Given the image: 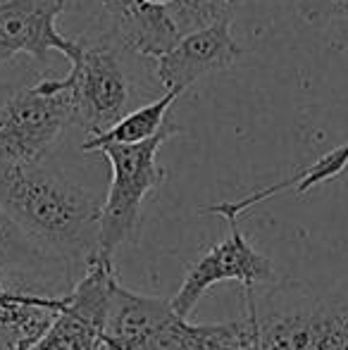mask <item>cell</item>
<instances>
[{
  "label": "cell",
  "mask_w": 348,
  "mask_h": 350,
  "mask_svg": "<svg viewBox=\"0 0 348 350\" xmlns=\"http://www.w3.org/2000/svg\"><path fill=\"white\" fill-rule=\"evenodd\" d=\"M70 126H75V120L62 91H46L34 83L14 93L0 107V162H46Z\"/></svg>",
  "instance_id": "5b68a950"
},
{
  "label": "cell",
  "mask_w": 348,
  "mask_h": 350,
  "mask_svg": "<svg viewBox=\"0 0 348 350\" xmlns=\"http://www.w3.org/2000/svg\"><path fill=\"white\" fill-rule=\"evenodd\" d=\"M181 93L184 91L172 88V91H165L155 100H148L144 105L134 107L129 115H124L107 131H103L98 136H88L84 146H81V150L84 152L98 150L105 143H141L153 139L155 134H160L170 124V107L174 105V100Z\"/></svg>",
  "instance_id": "4fadbf2b"
},
{
  "label": "cell",
  "mask_w": 348,
  "mask_h": 350,
  "mask_svg": "<svg viewBox=\"0 0 348 350\" xmlns=\"http://www.w3.org/2000/svg\"><path fill=\"white\" fill-rule=\"evenodd\" d=\"M174 134H179V126L170 120V124L148 141L105 143L98 148L110 165V189L101 212V258L115 260L117 250L136 236L144 203L168 176L158 165V152Z\"/></svg>",
  "instance_id": "277c9868"
},
{
  "label": "cell",
  "mask_w": 348,
  "mask_h": 350,
  "mask_svg": "<svg viewBox=\"0 0 348 350\" xmlns=\"http://www.w3.org/2000/svg\"><path fill=\"white\" fill-rule=\"evenodd\" d=\"M186 317L172 303L155 295H141L112 281L107 298L103 341L107 350H176Z\"/></svg>",
  "instance_id": "ba28073f"
},
{
  "label": "cell",
  "mask_w": 348,
  "mask_h": 350,
  "mask_svg": "<svg viewBox=\"0 0 348 350\" xmlns=\"http://www.w3.org/2000/svg\"><path fill=\"white\" fill-rule=\"evenodd\" d=\"M229 226H232L229 239L215 243L191 265L181 279L179 291L170 300L174 312L181 317L189 319L200 298L222 281H239L243 293H256L258 286L274 281L272 262L253 248L237 221H229Z\"/></svg>",
  "instance_id": "52a82bcc"
},
{
  "label": "cell",
  "mask_w": 348,
  "mask_h": 350,
  "mask_svg": "<svg viewBox=\"0 0 348 350\" xmlns=\"http://www.w3.org/2000/svg\"><path fill=\"white\" fill-rule=\"evenodd\" d=\"M346 167H348V143L334 148V150H330L327 155H322L320 160H315L310 167H306L301 174L291 176V179L272 184L263 191H256V193L246 196V198H241V200L219 203V215L227 217V219H239V217H241L246 210H251L253 205L263 203V200L272 198V196L282 193V191H286V189H296L298 193H306V191H310L312 186L325 184V181H330V179H336Z\"/></svg>",
  "instance_id": "5bb4252c"
},
{
  "label": "cell",
  "mask_w": 348,
  "mask_h": 350,
  "mask_svg": "<svg viewBox=\"0 0 348 350\" xmlns=\"http://www.w3.org/2000/svg\"><path fill=\"white\" fill-rule=\"evenodd\" d=\"M241 0H170L168 14L179 36L198 31L222 19H232Z\"/></svg>",
  "instance_id": "9a60e30c"
},
{
  "label": "cell",
  "mask_w": 348,
  "mask_h": 350,
  "mask_svg": "<svg viewBox=\"0 0 348 350\" xmlns=\"http://www.w3.org/2000/svg\"><path fill=\"white\" fill-rule=\"evenodd\" d=\"M243 295L258 350H348V288L282 284L267 295L265 310L253 293Z\"/></svg>",
  "instance_id": "3957f363"
},
{
  "label": "cell",
  "mask_w": 348,
  "mask_h": 350,
  "mask_svg": "<svg viewBox=\"0 0 348 350\" xmlns=\"http://www.w3.org/2000/svg\"><path fill=\"white\" fill-rule=\"evenodd\" d=\"M117 279L112 260L98 255L65 293L62 310L27 350H107L103 341L110 286Z\"/></svg>",
  "instance_id": "8992f818"
},
{
  "label": "cell",
  "mask_w": 348,
  "mask_h": 350,
  "mask_svg": "<svg viewBox=\"0 0 348 350\" xmlns=\"http://www.w3.org/2000/svg\"><path fill=\"white\" fill-rule=\"evenodd\" d=\"M0 281L14 288L65 295L79 277L65 262L38 248L0 205Z\"/></svg>",
  "instance_id": "8fae6325"
},
{
  "label": "cell",
  "mask_w": 348,
  "mask_h": 350,
  "mask_svg": "<svg viewBox=\"0 0 348 350\" xmlns=\"http://www.w3.org/2000/svg\"><path fill=\"white\" fill-rule=\"evenodd\" d=\"M65 8L67 0H0V67L17 55L46 60L51 53H60L75 60L79 41L57 31Z\"/></svg>",
  "instance_id": "9c48e42d"
},
{
  "label": "cell",
  "mask_w": 348,
  "mask_h": 350,
  "mask_svg": "<svg viewBox=\"0 0 348 350\" xmlns=\"http://www.w3.org/2000/svg\"><path fill=\"white\" fill-rule=\"evenodd\" d=\"M65 295L14 288L0 281V350H27L62 310Z\"/></svg>",
  "instance_id": "7c38bea8"
},
{
  "label": "cell",
  "mask_w": 348,
  "mask_h": 350,
  "mask_svg": "<svg viewBox=\"0 0 348 350\" xmlns=\"http://www.w3.org/2000/svg\"><path fill=\"white\" fill-rule=\"evenodd\" d=\"M241 53V46L232 33V19H222L186 33L170 51L155 57V74L165 91H186L203 77L229 70Z\"/></svg>",
  "instance_id": "30bf717a"
},
{
  "label": "cell",
  "mask_w": 348,
  "mask_h": 350,
  "mask_svg": "<svg viewBox=\"0 0 348 350\" xmlns=\"http://www.w3.org/2000/svg\"><path fill=\"white\" fill-rule=\"evenodd\" d=\"M103 196L38 165L0 162V205L48 255L77 277L101 253Z\"/></svg>",
  "instance_id": "6da1fadb"
},
{
  "label": "cell",
  "mask_w": 348,
  "mask_h": 350,
  "mask_svg": "<svg viewBox=\"0 0 348 350\" xmlns=\"http://www.w3.org/2000/svg\"><path fill=\"white\" fill-rule=\"evenodd\" d=\"M79 53L72 60L65 79H41L38 86L46 91H62L70 100L75 126L88 136H98L144 105L153 88L155 57L141 55L112 31L98 36H81Z\"/></svg>",
  "instance_id": "7a4b0ae2"
},
{
  "label": "cell",
  "mask_w": 348,
  "mask_h": 350,
  "mask_svg": "<svg viewBox=\"0 0 348 350\" xmlns=\"http://www.w3.org/2000/svg\"><path fill=\"white\" fill-rule=\"evenodd\" d=\"M308 19H348V0H301Z\"/></svg>",
  "instance_id": "2e32d148"
}]
</instances>
